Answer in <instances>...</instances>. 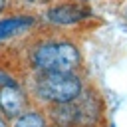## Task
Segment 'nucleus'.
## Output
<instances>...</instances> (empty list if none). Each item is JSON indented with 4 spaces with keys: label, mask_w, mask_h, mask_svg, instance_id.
<instances>
[{
    "label": "nucleus",
    "mask_w": 127,
    "mask_h": 127,
    "mask_svg": "<svg viewBox=\"0 0 127 127\" xmlns=\"http://www.w3.org/2000/svg\"><path fill=\"white\" fill-rule=\"evenodd\" d=\"M79 62L81 56L69 42H42L32 52V64L42 73H71Z\"/></svg>",
    "instance_id": "nucleus-1"
},
{
    "label": "nucleus",
    "mask_w": 127,
    "mask_h": 127,
    "mask_svg": "<svg viewBox=\"0 0 127 127\" xmlns=\"http://www.w3.org/2000/svg\"><path fill=\"white\" fill-rule=\"evenodd\" d=\"M101 115L99 101L93 93H81L69 103L56 105L52 117L60 127H93Z\"/></svg>",
    "instance_id": "nucleus-2"
},
{
    "label": "nucleus",
    "mask_w": 127,
    "mask_h": 127,
    "mask_svg": "<svg viewBox=\"0 0 127 127\" xmlns=\"http://www.w3.org/2000/svg\"><path fill=\"white\" fill-rule=\"evenodd\" d=\"M36 95L54 105L69 103L81 95V79L73 73H42L36 79Z\"/></svg>",
    "instance_id": "nucleus-3"
},
{
    "label": "nucleus",
    "mask_w": 127,
    "mask_h": 127,
    "mask_svg": "<svg viewBox=\"0 0 127 127\" xmlns=\"http://www.w3.org/2000/svg\"><path fill=\"white\" fill-rule=\"evenodd\" d=\"M87 16H89V10L79 4H60V6H54L46 12V20L52 24H58V26L75 24Z\"/></svg>",
    "instance_id": "nucleus-4"
},
{
    "label": "nucleus",
    "mask_w": 127,
    "mask_h": 127,
    "mask_svg": "<svg viewBox=\"0 0 127 127\" xmlns=\"http://www.w3.org/2000/svg\"><path fill=\"white\" fill-rule=\"evenodd\" d=\"M24 107H26V97L16 83L0 87V109L8 117H20L24 113Z\"/></svg>",
    "instance_id": "nucleus-5"
},
{
    "label": "nucleus",
    "mask_w": 127,
    "mask_h": 127,
    "mask_svg": "<svg viewBox=\"0 0 127 127\" xmlns=\"http://www.w3.org/2000/svg\"><path fill=\"white\" fill-rule=\"evenodd\" d=\"M30 26H34V18L32 16H16V18L0 20V40L10 38V36H14L18 32H24Z\"/></svg>",
    "instance_id": "nucleus-6"
},
{
    "label": "nucleus",
    "mask_w": 127,
    "mask_h": 127,
    "mask_svg": "<svg viewBox=\"0 0 127 127\" xmlns=\"http://www.w3.org/2000/svg\"><path fill=\"white\" fill-rule=\"evenodd\" d=\"M14 127H46V119L38 111H26L16 119Z\"/></svg>",
    "instance_id": "nucleus-7"
},
{
    "label": "nucleus",
    "mask_w": 127,
    "mask_h": 127,
    "mask_svg": "<svg viewBox=\"0 0 127 127\" xmlns=\"http://www.w3.org/2000/svg\"><path fill=\"white\" fill-rule=\"evenodd\" d=\"M0 127H8V125H6V121H4V117H0Z\"/></svg>",
    "instance_id": "nucleus-8"
},
{
    "label": "nucleus",
    "mask_w": 127,
    "mask_h": 127,
    "mask_svg": "<svg viewBox=\"0 0 127 127\" xmlns=\"http://www.w3.org/2000/svg\"><path fill=\"white\" fill-rule=\"evenodd\" d=\"M4 6H6V0H0V12L4 10Z\"/></svg>",
    "instance_id": "nucleus-9"
},
{
    "label": "nucleus",
    "mask_w": 127,
    "mask_h": 127,
    "mask_svg": "<svg viewBox=\"0 0 127 127\" xmlns=\"http://www.w3.org/2000/svg\"><path fill=\"white\" fill-rule=\"evenodd\" d=\"M125 22H127V8H125Z\"/></svg>",
    "instance_id": "nucleus-10"
},
{
    "label": "nucleus",
    "mask_w": 127,
    "mask_h": 127,
    "mask_svg": "<svg viewBox=\"0 0 127 127\" xmlns=\"http://www.w3.org/2000/svg\"><path fill=\"white\" fill-rule=\"evenodd\" d=\"M54 127H60V125H54Z\"/></svg>",
    "instance_id": "nucleus-11"
}]
</instances>
